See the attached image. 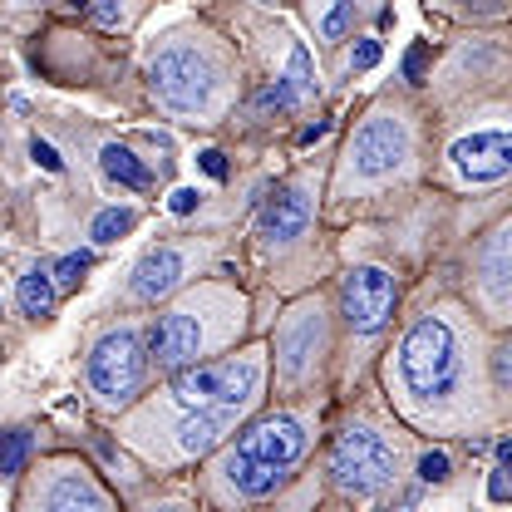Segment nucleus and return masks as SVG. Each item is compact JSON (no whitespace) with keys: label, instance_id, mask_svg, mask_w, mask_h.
Segmentation results:
<instances>
[{"label":"nucleus","instance_id":"nucleus-7","mask_svg":"<svg viewBox=\"0 0 512 512\" xmlns=\"http://www.w3.org/2000/svg\"><path fill=\"white\" fill-rule=\"evenodd\" d=\"M404 153H409V133H404L399 119H389V114L365 119L360 133H355V143H350V158H355V173H360V178L394 173V168L404 163Z\"/></svg>","mask_w":512,"mask_h":512},{"label":"nucleus","instance_id":"nucleus-3","mask_svg":"<svg viewBox=\"0 0 512 512\" xmlns=\"http://www.w3.org/2000/svg\"><path fill=\"white\" fill-rule=\"evenodd\" d=\"M256 365L247 360H212V365H183L173 375V399L183 409H237L252 399Z\"/></svg>","mask_w":512,"mask_h":512},{"label":"nucleus","instance_id":"nucleus-31","mask_svg":"<svg viewBox=\"0 0 512 512\" xmlns=\"http://www.w3.org/2000/svg\"><path fill=\"white\" fill-rule=\"evenodd\" d=\"M493 375H498V384L508 389V380H512V365H508V350H498L493 355Z\"/></svg>","mask_w":512,"mask_h":512},{"label":"nucleus","instance_id":"nucleus-24","mask_svg":"<svg viewBox=\"0 0 512 512\" xmlns=\"http://www.w3.org/2000/svg\"><path fill=\"white\" fill-rule=\"evenodd\" d=\"M448 468H453V463H448L444 448H429V453L419 458V478H424V483H444Z\"/></svg>","mask_w":512,"mask_h":512},{"label":"nucleus","instance_id":"nucleus-32","mask_svg":"<svg viewBox=\"0 0 512 512\" xmlns=\"http://www.w3.org/2000/svg\"><path fill=\"white\" fill-rule=\"evenodd\" d=\"M325 133H330V119H316V124L301 128V143H316V138H325Z\"/></svg>","mask_w":512,"mask_h":512},{"label":"nucleus","instance_id":"nucleus-25","mask_svg":"<svg viewBox=\"0 0 512 512\" xmlns=\"http://www.w3.org/2000/svg\"><path fill=\"white\" fill-rule=\"evenodd\" d=\"M197 163H202V173H207V178H217V183L227 178V153H222V148H202V153H197Z\"/></svg>","mask_w":512,"mask_h":512},{"label":"nucleus","instance_id":"nucleus-20","mask_svg":"<svg viewBox=\"0 0 512 512\" xmlns=\"http://www.w3.org/2000/svg\"><path fill=\"white\" fill-rule=\"evenodd\" d=\"M281 84L291 89V99H296V104H306V99L316 94V79H311V55H306V50H291V69L281 74Z\"/></svg>","mask_w":512,"mask_h":512},{"label":"nucleus","instance_id":"nucleus-8","mask_svg":"<svg viewBox=\"0 0 512 512\" xmlns=\"http://www.w3.org/2000/svg\"><path fill=\"white\" fill-rule=\"evenodd\" d=\"M453 168L473 183H498L512 173V138L503 128H483V133H468L453 143Z\"/></svg>","mask_w":512,"mask_h":512},{"label":"nucleus","instance_id":"nucleus-14","mask_svg":"<svg viewBox=\"0 0 512 512\" xmlns=\"http://www.w3.org/2000/svg\"><path fill=\"white\" fill-rule=\"evenodd\" d=\"M227 414H232V409H188V419H183V429H178V448H183V453L217 448L222 434H227Z\"/></svg>","mask_w":512,"mask_h":512},{"label":"nucleus","instance_id":"nucleus-11","mask_svg":"<svg viewBox=\"0 0 512 512\" xmlns=\"http://www.w3.org/2000/svg\"><path fill=\"white\" fill-rule=\"evenodd\" d=\"M183 271H188L183 252L158 247V252H148L133 266V296H138V301H158V296H168V291L183 281Z\"/></svg>","mask_w":512,"mask_h":512},{"label":"nucleus","instance_id":"nucleus-4","mask_svg":"<svg viewBox=\"0 0 512 512\" xmlns=\"http://www.w3.org/2000/svg\"><path fill=\"white\" fill-rule=\"evenodd\" d=\"M143 370H148V350L133 330H109L89 355V384L104 404H128L143 389Z\"/></svg>","mask_w":512,"mask_h":512},{"label":"nucleus","instance_id":"nucleus-30","mask_svg":"<svg viewBox=\"0 0 512 512\" xmlns=\"http://www.w3.org/2000/svg\"><path fill=\"white\" fill-rule=\"evenodd\" d=\"M168 207H173L178 217H188V212H197V188H178L173 197H168Z\"/></svg>","mask_w":512,"mask_h":512},{"label":"nucleus","instance_id":"nucleus-29","mask_svg":"<svg viewBox=\"0 0 512 512\" xmlns=\"http://www.w3.org/2000/svg\"><path fill=\"white\" fill-rule=\"evenodd\" d=\"M350 64H355V69H375V64H380V45H375V40H360Z\"/></svg>","mask_w":512,"mask_h":512},{"label":"nucleus","instance_id":"nucleus-13","mask_svg":"<svg viewBox=\"0 0 512 512\" xmlns=\"http://www.w3.org/2000/svg\"><path fill=\"white\" fill-rule=\"evenodd\" d=\"M222 473H227V483L242 493V498H271L281 483H286V468L281 463H261V458H247V453H227V463H222Z\"/></svg>","mask_w":512,"mask_h":512},{"label":"nucleus","instance_id":"nucleus-21","mask_svg":"<svg viewBox=\"0 0 512 512\" xmlns=\"http://www.w3.org/2000/svg\"><path fill=\"white\" fill-rule=\"evenodd\" d=\"M89 266H94V252H69V256L55 261V271H50V276H55V286L69 291V286H79V281H84V271H89Z\"/></svg>","mask_w":512,"mask_h":512},{"label":"nucleus","instance_id":"nucleus-10","mask_svg":"<svg viewBox=\"0 0 512 512\" xmlns=\"http://www.w3.org/2000/svg\"><path fill=\"white\" fill-rule=\"evenodd\" d=\"M197 345H202V325L192 320V311H168L148 330V360L158 370H183V365H192L197 360Z\"/></svg>","mask_w":512,"mask_h":512},{"label":"nucleus","instance_id":"nucleus-26","mask_svg":"<svg viewBox=\"0 0 512 512\" xmlns=\"http://www.w3.org/2000/svg\"><path fill=\"white\" fill-rule=\"evenodd\" d=\"M424 69H429V50L414 45V50L404 55V79H409V84H424Z\"/></svg>","mask_w":512,"mask_h":512},{"label":"nucleus","instance_id":"nucleus-1","mask_svg":"<svg viewBox=\"0 0 512 512\" xmlns=\"http://www.w3.org/2000/svg\"><path fill=\"white\" fill-rule=\"evenodd\" d=\"M463 355H458V335L444 316H424L409 325V335L399 340V380L414 399H444L458 384Z\"/></svg>","mask_w":512,"mask_h":512},{"label":"nucleus","instance_id":"nucleus-17","mask_svg":"<svg viewBox=\"0 0 512 512\" xmlns=\"http://www.w3.org/2000/svg\"><path fill=\"white\" fill-rule=\"evenodd\" d=\"M45 503L50 508H109V498L99 488H89L84 478H64L55 493H45Z\"/></svg>","mask_w":512,"mask_h":512},{"label":"nucleus","instance_id":"nucleus-15","mask_svg":"<svg viewBox=\"0 0 512 512\" xmlns=\"http://www.w3.org/2000/svg\"><path fill=\"white\" fill-rule=\"evenodd\" d=\"M99 168H104L114 183H124V188H133V192L153 188V173L143 168V158H133V148H124V143H104Z\"/></svg>","mask_w":512,"mask_h":512},{"label":"nucleus","instance_id":"nucleus-12","mask_svg":"<svg viewBox=\"0 0 512 512\" xmlns=\"http://www.w3.org/2000/svg\"><path fill=\"white\" fill-rule=\"evenodd\" d=\"M306 222H311V197L301 188H286L281 197L266 202V212H261V237H266V242H296V237L306 232Z\"/></svg>","mask_w":512,"mask_h":512},{"label":"nucleus","instance_id":"nucleus-2","mask_svg":"<svg viewBox=\"0 0 512 512\" xmlns=\"http://www.w3.org/2000/svg\"><path fill=\"white\" fill-rule=\"evenodd\" d=\"M394 468H399V453L394 444L375 434V429H365V424H355V429H345L335 448H330V478L345 488V493H360V498H370V493H380L394 483Z\"/></svg>","mask_w":512,"mask_h":512},{"label":"nucleus","instance_id":"nucleus-18","mask_svg":"<svg viewBox=\"0 0 512 512\" xmlns=\"http://www.w3.org/2000/svg\"><path fill=\"white\" fill-rule=\"evenodd\" d=\"M30 429H5L0 434V478H10V473H20L25 463H30Z\"/></svg>","mask_w":512,"mask_h":512},{"label":"nucleus","instance_id":"nucleus-5","mask_svg":"<svg viewBox=\"0 0 512 512\" xmlns=\"http://www.w3.org/2000/svg\"><path fill=\"white\" fill-rule=\"evenodd\" d=\"M153 94L178 109V114H197L212 99V64L202 60L188 45H173L153 60Z\"/></svg>","mask_w":512,"mask_h":512},{"label":"nucleus","instance_id":"nucleus-22","mask_svg":"<svg viewBox=\"0 0 512 512\" xmlns=\"http://www.w3.org/2000/svg\"><path fill=\"white\" fill-rule=\"evenodd\" d=\"M345 30H350V0H330V10L320 20V35L325 40H345Z\"/></svg>","mask_w":512,"mask_h":512},{"label":"nucleus","instance_id":"nucleus-9","mask_svg":"<svg viewBox=\"0 0 512 512\" xmlns=\"http://www.w3.org/2000/svg\"><path fill=\"white\" fill-rule=\"evenodd\" d=\"M237 453L261 458V463H281V468H291V463L306 453V424H301V419H291V414L256 419L252 429L237 439Z\"/></svg>","mask_w":512,"mask_h":512},{"label":"nucleus","instance_id":"nucleus-23","mask_svg":"<svg viewBox=\"0 0 512 512\" xmlns=\"http://www.w3.org/2000/svg\"><path fill=\"white\" fill-rule=\"evenodd\" d=\"M488 291L503 301V291H508V261H503V237L493 242V252H488Z\"/></svg>","mask_w":512,"mask_h":512},{"label":"nucleus","instance_id":"nucleus-16","mask_svg":"<svg viewBox=\"0 0 512 512\" xmlns=\"http://www.w3.org/2000/svg\"><path fill=\"white\" fill-rule=\"evenodd\" d=\"M15 301H20V311H25L30 320H45L50 311H55V276H50L45 266H30V271L20 276Z\"/></svg>","mask_w":512,"mask_h":512},{"label":"nucleus","instance_id":"nucleus-27","mask_svg":"<svg viewBox=\"0 0 512 512\" xmlns=\"http://www.w3.org/2000/svg\"><path fill=\"white\" fill-rule=\"evenodd\" d=\"M30 158H35V163H40L45 173H60V168H64V163H60V153H55V148H50L45 138H35V143H30Z\"/></svg>","mask_w":512,"mask_h":512},{"label":"nucleus","instance_id":"nucleus-28","mask_svg":"<svg viewBox=\"0 0 512 512\" xmlns=\"http://www.w3.org/2000/svg\"><path fill=\"white\" fill-rule=\"evenodd\" d=\"M488 498H493V503H508V498H512V488H508V463H498V468H493V478H488Z\"/></svg>","mask_w":512,"mask_h":512},{"label":"nucleus","instance_id":"nucleus-6","mask_svg":"<svg viewBox=\"0 0 512 512\" xmlns=\"http://www.w3.org/2000/svg\"><path fill=\"white\" fill-rule=\"evenodd\" d=\"M394 301H399V286L384 266H350L345 281H340V311L345 325L360 330V335H375L389 325L394 316Z\"/></svg>","mask_w":512,"mask_h":512},{"label":"nucleus","instance_id":"nucleus-19","mask_svg":"<svg viewBox=\"0 0 512 512\" xmlns=\"http://www.w3.org/2000/svg\"><path fill=\"white\" fill-rule=\"evenodd\" d=\"M133 222H138V217H133L128 207H109V212H99V217H94L89 237H94L99 247H109V242H119V237H128V232H133Z\"/></svg>","mask_w":512,"mask_h":512}]
</instances>
